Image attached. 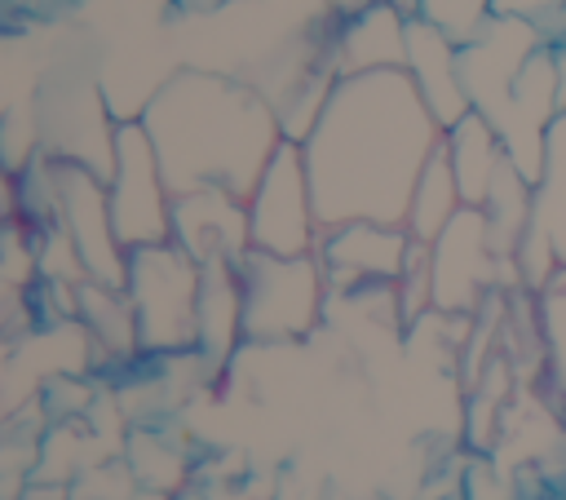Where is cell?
I'll list each match as a JSON object with an SVG mask.
<instances>
[{
  "label": "cell",
  "instance_id": "cell-27",
  "mask_svg": "<svg viewBox=\"0 0 566 500\" xmlns=\"http://www.w3.org/2000/svg\"><path fill=\"white\" fill-rule=\"evenodd\" d=\"M221 0H172V9H212Z\"/></svg>",
  "mask_w": 566,
  "mask_h": 500
},
{
  "label": "cell",
  "instance_id": "cell-17",
  "mask_svg": "<svg viewBox=\"0 0 566 500\" xmlns=\"http://www.w3.org/2000/svg\"><path fill=\"white\" fill-rule=\"evenodd\" d=\"M442 155L455 173V186H460V199L469 208H482L486 195H491V181L500 173V164L509 159L504 146H500V133L478 115L469 111L464 119H455L451 128H442Z\"/></svg>",
  "mask_w": 566,
  "mask_h": 500
},
{
  "label": "cell",
  "instance_id": "cell-21",
  "mask_svg": "<svg viewBox=\"0 0 566 500\" xmlns=\"http://www.w3.org/2000/svg\"><path fill=\"white\" fill-rule=\"evenodd\" d=\"M398 292V319L402 323H420L424 314H433V257H429V243H416L411 239V252H407V265L394 283Z\"/></svg>",
  "mask_w": 566,
  "mask_h": 500
},
{
  "label": "cell",
  "instance_id": "cell-25",
  "mask_svg": "<svg viewBox=\"0 0 566 500\" xmlns=\"http://www.w3.org/2000/svg\"><path fill=\"white\" fill-rule=\"evenodd\" d=\"M553 49V62H557V84H562V111H566V31H562V40L557 44H548Z\"/></svg>",
  "mask_w": 566,
  "mask_h": 500
},
{
  "label": "cell",
  "instance_id": "cell-13",
  "mask_svg": "<svg viewBox=\"0 0 566 500\" xmlns=\"http://www.w3.org/2000/svg\"><path fill=\"white\" fill-rule=\"evenodd\" d=\"M172 243H181L199 265L243 261L252 252L248 199L226 190H190L172 199Z\"/></svg>",
  "mask_w": 566,
  "mask_h": 500
},
{
  "label": "cell",
  "instance_id": "cell-18",
  "mask_svg": "<svg viewBox=\"0 0 566 500\" xmlns=\"http://www.w3.org/2000/svg\"><path fill=\"white\" fill-rule=\"evenodd\" d=\"M531 195L535 186L504 159L495 181H491V195L482 204V217H486V235H491V252L513 261L517 248H522V235L531 226Z\"/></svg>",
  "mask_w": 566,
  "mask_h": 500
},
{
  "label": "cell",
  "instance_id": "cell-26",
  "mask_svg": "<svg viewBox=\"0 0 566 500\" xmlns=\"http://www.w3.org/2000/svg\"><path fill=\"white\" fill-rule=\"evenodd\" d=\"M385 4H394V9H398L407 22H411V18H420V0H385Z\"/></svg>",
  "mask_w": 566,
  "mask_h": 500
},
{
  "label": "cell",
  "instance_id": "cell-15",
  "mask_svg": "<svg viewBox=\"0 0 566 500\" xmlns=\"http://www.w3.org/2000/svg\"><path fill=\"white\" fill-rule=\"evenodd\" d=\"M336 71H407V18L394 4H371L336 27Z\"/></svg>",
  "mask_w": 566,
  "mask_h": 500
},
{
  "label": "cell",
  "instance_id": "cell-10",
  "mask_svg": "<svg viewBox=\"0 0 566 500\" xmlns=\"http://www.w3.org/2000/svg\"><path fill=\"white\" fill-rule=\"evenodd\" d=\"M539 49H544V35L535 22L495 13L469 44H460V84H464L469 111H478L482 119H495V111L509 102L517 75Z\"/></svg>",
  "mask_w": 566,
  "mask_h": 500
},
{
  "label": "cell",
  "instance_id": "cell-12",
  "mask_svg": "<svg viewBox=\"0 0 566 500\" xmlns=\"http://www.w3.org/2000/svg\"><path fill=\"white\" fill-rule=\"evenodd\" d=\"M407 252H411L407 226H380V221L332 226L318 239V261H323L327 283L336 292L398 283V274L407 265Z\"/></svg>",
  "mask_w": 566,
  "mask_h": 500
},
{
  "label": "cell",
  "instance_id": "cell-6",
  "mask_svg": "<svg viewBox=\"0 0 566 500\" xmlns=\"http://www.w3.org/2000/svg\"><path fill=\"white\" fill-rule=\"evenodd\" d=\"M106 195H111L115 239L128 252L172 239V190L164 181L159 155H155L142 119L115 124V155H111V173H106Z\"/></svg>",
  "mask_w": 566,
  "mask_h": 500
},
{
  "label": "cell",
  "instance_id": "cell-11",
  "mask_svg": "<svg viewBox=\"0 0 566 500\" xmlns=\"http://www.w3.org/2000/svg\"><path fill=\"white\" fill-rule=\"evenodd\" d=\"M513 261L526 292H544L548 279L566 270V111L548 128L544 173L531 195V226Z\"/></svg>",
  "mask_w": 566,
  "mask_h": 500
},
{
  "label": "cell",
  "instance_id": "cell-14",
  "mask_svg": "<svg viewBox=\"0 0 566 500\" xmlns=\"http://www.w3.org/2000/svg\"><path fill=\"white\" fill-rule=\"evenodd\" d=\"M407 75L442 128L469 115V97L460 84V44L424 18L407 22Z\"/></svg>",
  "mask_w": 566,
  "mask_h": 500
},
{
  "label": "cell",
  "instance_id": "cell-2",
  "mask_svg": "<svg viewBox=\"0 0 566 500\" xmlns=\"http://www.w3.org/2000/svg\"><path fill=\"white\" fill-rule=\"evenodd\" d=\"M142 128L177 195L226 190L248 199L274 150L287 142L279 111L243 80L181 66L142 111Z\"/></svg>",
  "mask_w": 566,
  "mask_h": 500
},
{
  "label": "cell",
  "instance_id": "cell-5",
  "mask_svg": "<svg viewBox=\"0 0 566 500\" xmlns=\"http://www.w3.org/2000/svg\"><path fill=\"white\" fill-rule=\"evenodd\" d=\"M239 279H243V341L252 345L305 341L318 327L332 292L318 252L270 257L252 248L239 261Z\"/></svg>",
  "mask_w": 566,
  "mask_h": 500
},
{
  "label": "cell",
  "instance_id": "cell-20",
  "mask_svg": "<svg viewBox=\"0 0 566 500\" xmlns=\"http://www.w3.org/2000/svg\"><path fill=\"white\" fill-rule=\"evenodd\" d=\"M75 301H80V319L88 323L93 341H102L111 354H133V350H142V341H137V319H133V305H128L124 288H106V283L84 279V283L75 288Z\"/></svg>",
  "mask_w": 566,
  "mask_h": 500
},
{
  "label": "cell",
  "instance_id": "cell-7",
  "mask_svg": "<svg viewBox=\"0 0 566 500\" xmlns=\"http://www.w3.org/2000/svg\"><path fill=\"white\" fill-rule=\"evenodd\" d=\"M429 257H433V310L438 314L473 319L491 292L522 288L517 261H504L491 252L482 208L464 204L455 221L429 243Z\"/></svg>",
  "mask_w": 566,
  "mask_h": 500
},
{
  "label": "cell",
  "instance_id": "cell-24",
  "mask_svg": "<svg viewBox=\"0 0 566 500\" xmlns=\"http://www.w3.org/2000/svg\"><path fill=\"white\" fill-rule=\"evenodd\" d=\"M332 4V13L345 22V18H354V13H363V9H371V4H380V0H327Z\"/></svg>",
  "mask_w": 566,
  "mask_h": 500
},
{
  "label": "cell",
  "instance_id": "cell-3",
  "mask_svg": "<svg viewBox=\"0 0 566 500\" xmlns=\"http://www.w3.org/2000/svg\"><path fill=\"white\" fill-rule=\"evenodd\" d=\"M336 27L327 0H221L177 9L172 40L181 66L252 84L274 111L305 84L336 71Z\"/></svg>",
  "mask_w": 566,
  "mask_h": 500
},
{
  "label": "cell",
  "instance_id": "cell-22",
  "mask_svg": "<svg viewBox=\"0 0 566 500\" xmlns=\"http://www.w3.org/2000/svg\"><path fill=\"white\" fill-rule=\"evenodd\" d=\"M420 18L447 31L455 44H469L495 18V0H420Z\"/></svg>",
  "mask_w": 566,
  "mask_h": 500
},
{
  "label": "cell",
  "instance_id": "cell-9",
  "mask_svg": "<svg viewBox=\"0 0 566 500\" xmlns=\"http://www.w3.org/2000/svg\"><path fill=\"white\" fill-rule=\"evenodd\" d=\"M248 226H252V248L270 257H310L318 252L323 226L314 217V195H310V173L301 142H283L274 159L265 164L261 181L248 195Z\"/></svg>",
  "mask_w": 566,
  "mask_h": 500
},
{
  "label": "cell",
  "instance_id": "cell-19",
  "mask_svg": "<svg viewBox=\"0 0 566 500\" xmlns=\"http://www.w3.org/2000/svg\"><path fill=\"white\" fill-rule=\"evenodd\" d=\"M460 208H464V199H460L455 173H451V164H447V155L438 146V155L429 159V168L420 173V181L411 190V208H407V221L402 226H407V235L416 243H433L455 221Z\"/></svg>",
  "mask_w": 566,
  "mask_h": 500
},
{
  "label": "cell",
  "instance_id": "cell-4",
  "mask_svg": "<svg viewBox=\"0 0 566 500\" xmlns=\"http://www.w3.org/2000/svg\"><path fill=\"white\" fill-rule=\"evenodd\" d=\"M199 288L203 265L181 243H150L128 252L124 296L137 319V341L146 354L199 350Z\"/></svg>",
  "mask_w": 566,
  "mask_h": 500
},
{
  "label": "cell",
  "instance_id": "cell-8",
  "mask_svg": "<svg viewBox=\"0 0 566 500\" xmlns=\"http://www.w3.org/2000/svg\"><path fill=\"white\" fill-rule=\"evenodd\" d=\"M53 217H57L62 235L71 239V248L84 265V279L124 288L128 248L115 239L111 195H106V177L97 168L75 164V159H53Z\"/></svg>",
  "mask_w": 566,
  "mask_h": 500
},
{
  "label": "cell",
  "instance_id": "cell-23",
  "mask_svg": "<svg viewBox=\"0 0 566 500\" xmlns=\"http://www.w3.org/2000/svg\"><path fill=\"white\" fill-rule=\"evenodd\" d=\"M495 13H513L539 27L544 44H557L566 31V0H495Z\"/></svg>",
  "mask_w": 566,
  "mask_h": 500
},
{
  "label": "cell",
  "instance_id": "cell-1",
  "mask_svg": "<svg viewBox=\"0 0 566 500\" xmlns=\"http://www.w3.org/2000/svg\"><path fill=\"white\" fill-rule=\"evenodd\" d=\"M438 146L442 124L407 71L340 75L323 115L301 142L318 226H402L411 190Z\"/></svg>",
  "mask_w": 566,
  "mask_h": 500
},
{
  "label": "cell",
  "instance_id": "cell-16",
  "mask_svg": "<svg viewBox=\"0 0 566 500\" xmlns=\"http://www.w3.org/2000/svg\"><path fill=\"white\" fill-rule=\"evenodd\" d=\"M243 345V279L234 261H208L199 288V354L221 367Z\"/></svg>",
  "mask_w": 566,
  "mask_h": 500
}]
</instances>
